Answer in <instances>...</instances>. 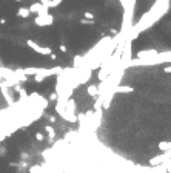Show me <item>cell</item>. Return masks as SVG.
Segmentation results:
<instances>
[{"instance_id": "cell-1", "label": "cell", "mask_w": 171, "mask_h": 173, "mask_svg": "<svg viewBox=\"0 0 171 173\" xmlns=\"http://www.w3.org/2000/svg\"><path fill=\"white\" fill-rule=\"evenodd\" d=\"M168 6H170V0H157V2L153 5V8L149 9L136 25H133V28L130 30V32H128L126 39L133 42L142 31H145L153 23H156V22L168 11Z\"/></svg>"}, {"instance_id": "cell-2", "label": "cell", "mask_w": 171, "mask_h": 173, "mask_svg": "<svg viewBox=\"0 0 171 173\" xmlns=\"http://www.w3.org/2000/svg\"><path fill=\"white\" fill-rule=\"evenodd\" d=\"M26 45L29 46V50L36 51L37 54H42V56H50V54L52 53V50L50 46H42V45H39V43H37L36 40H33V39L26 40Z\"/></svg>"}, {"instance_id": "cell-3", "label": "cell", "mask_w": 171, "mask_h": 173, "mask_svg": "<svg viewBox=\"0 0 171 173\" xmlns=\"http://www.w3.org/2000/svg\"><path fill=\"white\" fill-rule=\"evenodd\" d=\"M34 23L37 26H51L52 23H54V15L52 14H45V15H37V17L34 19Z\"/></svg>"}, {"instance_id": "cell-4", "label": "cell", "mask_w": 171, "mask_h": 173, "mask_svg": "<svg viewBox=\"0 0 171 173\" xmlns=\"http://www.w3.org/2000/svg\"><path fill=\"white\" fill-rule=\"evenodd\" d=\"M28 9H29V13H31V14H33V13H36L37 15H45V14H48V11H50V9H48L46 6H43V5H42L40 2H36V3H33V5H31V6H29Z\"/></svg>"}, {"instance_id": "cell-5", "label": "cell", "mask_w": 171, "mask_h": 173, "mask_svg": "<svg viewBox=\"0 0 171 173\" xmlns=\"http://www.w3.org/2000/svg\"><path fill=\"white\" fill-rule=\"evenodd\" d=\"M159 54L157 50H142L137 53V59H153Z\"/></svg>"}, {"instance_id": "cell-6", "label": "cell", "mask_w": 171, "mask_h": 173, "mask_svg": "<svg viewBox=\"0 0 171 173\" xmlns=\"http://www.w3.org/2000/svg\"><path fill=\"white\" fill-rule=\"evenodd\" d=\"M167 161H170V153H163L160 156H156V158H153L151 161H149V164H151L153 167H157V165L163 164V162H167Z\"/></svg>"}, {"instance_id": "cell-7", "label": "cell", "mask_w": 171, "mask_h": 173, "mask_svg": "<svg viewBox=\"0 0 171 173\" xmlns=\"http://www.w3.org/2000/svg\"><path fill=\"white\" fill-rule=\"evenodd\" d=\"M113 91L114 93H131V91H134V88L130 85H116L113 86Z\"/></svg>"}, {"instance_id": "cell-8", "label": "cell", "mask_w": 171, "mask_h": 173, "mask_svg": "<svg viewBox=\"0 0 171 173\" xmlns=\"http://www.w3.org/2000/svg\"><path fill=\"white\" fill-rule=\"evenodd\" d=\"M87 93L89 96H99V88H97V85H88L87 86Z\"/></svg>"}, {"instance_id": "cell-9", "label": "cell", "mask_w": 171, "mask_h": 173, "mask_svg": "<svg viewBox=\"0 0 171 173\" xmlns=\"http://www.w3.org/2000/svg\"><path fill=\"white\" fill-rule=\"evenodd\" d=\"M17 15H19V17H23V19H28L29 15H31V13H29L28 8H20L17 11Z\"/></svg>"}, {"instance_id": "cell-10", "label": "cell", "mask_w": 171, "mask_h": 173, "mask_svg": "<svg viewBox=\"0 0 171 173\" xmlns=\"http://www.w3.org/2000/svg\"><path fill=\"white\" fill-rule=\"evenodd\" d=\"M157 147H159V150H160V151L170 153V147H171V145H170V142H165V141H162V142H159Z\"/></svg>"}, {"instance_id": "cell-11", "label": "cell", "mask_w": 171, "mask_h": 173, "mask_svg": "<svg viewBox=\"0 0 171 173\" xmlns=\"http://www.w3.org/2000/svg\"><path fill=\"white\" fill-rule=\"evenodd\" d=\"M45 132L50 134V139H51V141L56 138V130L52 128V125H46V127H45Z\"/></svg>"}, {"instance_id": "cell-12", "label": "cell", "mask_w": 171, "mask_h": 173, "mask_svg": "<svg viewBox=\"0 0 171 173\" xmlns=\"http://www.w3.org/2000/svg\"><path fill=\"white\" fill-rule=\"evenodd\" d=\"M62 2L63 0H50V2H48V8H57Z\"/></svg>"}, {"instance_id": "cell-13", "label": "cell", "mask_w": 171, "mask_h": 173, "mask_svg": "<svg viewBox=\"0 0 171 173\" xmlns=\"http://www.w3.org/2000/svg\"><path fill=\"white\" fill-rule=\"evenodd\" d=\"M83 19H91V20H94V14L91 13V11H87V13H83Z\"/></svg>"}, {"instance_id": "cell-14", "label": "cell", "mask_w": 171, "mask_h": 173, "mask_svg": "<svg viewBox=\"0 0 171 173\" xmlns=\"http://www.w3.org/2000/svg\"><path fill=\"white\" fill-rule=\"evenodd\" d=\"M57 99H59V94L56 93V91H54V93H51V94H50V101H51V102H54V101L57 102Z\"/></svg>"}, {"instance_id": "cell-15", "label": "cell", "mask_w": 171, "mask_h": 173, "mask_svg": "<svg viewBox=\"0 0 171 173\" xmlns=\"http://www.w3.org/2000/svg\"><path fill=\"white\" fill-rule=\"evenodd\" d=\"M36 139H37V141H43V139H45V134H43V133H40V132H39V133H36Z\"/></svg>"}, {"instance_id": "cell-16", "label": "cell", "mask_w": 171, "mask_h": 173, "mask_svg": "<svg viewBox=\"0 0 171 173\" xmlns=\"http://www.w3.org/2000/svg\"><path fill=\"white\" fill-rule=\"evenodd\" d=\"M80 23H82V25H93V20L88 22L87 19H82V20H80Z\"/></svg>"}, {"instance_id": "cell-17", "label": "cell", "mask_w": 171, "mask_h": 173, "mask_svg": "<svg viewBox=\"0 0 171 173\" xmlns=\"http://www.w3.org/2000/svg\"><path fill=\"white\" fill-rule=\"evenodd\" d=\"M59 50H60L62 53H68V48H66L65 45H60V48H59Z\"/></svg>"}, {"instance_id": "cell-18", "label": "cell", "mask_w": 171, "mask_h": 173, "mask_svg": "<svg viewBox=\"0 0 171 173\" xmlns=\"http://www.w3.org/2000/svg\"><path fill=\"white\" fill-rule=\"evenodd\" d=\"M56 121H57L56 115H51V116H50V122H54V124H56Z\"/></svg>"}, {"instance_id": "cell-19", "label": "cell", "mask_w": 171, "mask_h": 173, "mask_svg": "<svg viewBox=\"0 0 171 173\" xmlns=\"http://www.w3.org/2000/svg\"><path fill=\"white\" fill-rule=\"evenodd\" d=\"M48 2H50V0H40V3L43 5V6H46V8H48ZM48 9H50V8H48Z\"/></svg>"}, {"instance_id": "cell-20", "label": "cell", "mask_w": 171, "mask_h": 173, "mask_svg": "<svg viewBox=\"0 0 171 173\" xmlns=\"http://www.w3.org/2000/svg\"><path fill=\"white\" fill-rule=\"evenodd\" d=\"M50 56H51V59H52V60H56V59H57V54H56V53H51Z\"/></svg>"}, {"instance_id": "cell-21", "label": "cell", "mask_w": 171, "mask_h": 173, "mask_svg": "<svg viewBox=\"0 0 171 173\" xmlns=\"http://www.w3.org/2000/svg\"><path fill=\"white\" fill-rule=\"evenodd\" d=\"M163 71H165V73H167V74H168V73H171V67H167V68H165V70H163Z\"/></svg>"}, {"instance_id": "cell-22", "label": "cell", "mask_w": 171, "mask_h": 173, "mask_svg": "<svg viewBox=\"0 0 171 173\" xmlns=\"http://www.w3.org/2000/svg\"><path fill=\"white\" fill-rule=\"evenodd\" d=\"M15 2H22V0H15Z\"/></svg>"}]
</instances>
